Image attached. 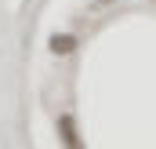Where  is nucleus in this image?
Listing matches in <instances>:
<instances>
[{
  "mask_svg": "<svg viewBox=\"0 0 156 149\" xmlns=\"http://www.w3.org/2000/svg\"><path fill=\"white\" fill-rule=\"evenodd\" d=\"M55 127H58V142H62V149H83V142H80V127H76V120H73V113H62Z\"/></svg>",
  "mask_w": 156,
  "mask_h": 149,
  "instance_id": "1",
  "label": "nucleus"
},
{
  "mask_svg": "<svg viewBox=\"0 0 156 149\" xmlns=\"http://www.w3.org/2000/svg\"><path fill=\"white\" fill-rule=\"evenodd\" d=\"M76 51V37L73 33H58V37H51V55H73Z\"/></svg>",
  "mask_w": 156,
  "mask_h": 149,
  "instance_id": "2",
  "label": "nucleus"
}]
</instances>
